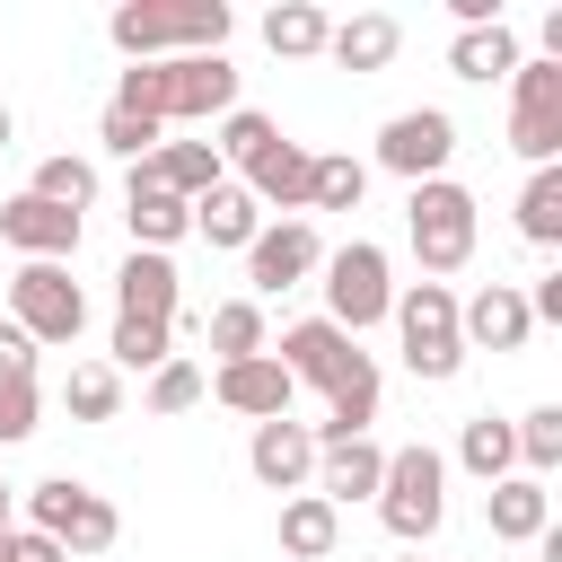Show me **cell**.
Returning <instances> with one entry per match:
<instances>
[{
	"mask_svg": "<svg viewBox=\"0 0 562 562\" xmlns=\"http://www.w3.org/2000/svg\"><path fill=\"white\" fill-rule=\"evenodd\" d=\"M316 263H325V237H316V220H263V228H255V246H246L255 307H263L272 290H299Z\"/></svg>",
	"mask_w": 562,
	"mask_h": 562,
	"instance_id": "obj_12",
	"label": "cell"
},
{
	"mask_svg": "<svg viewBox=\"0 0 562 562\" xmlns=\"http://www.w3.org/2000/svg\"><path fill=\"white\" fill-rule=\"evenodd\" d=\"M272 360L290 369V386H316V395H334L342 378H360V369H369V351H360L342 325H325V316H299V325H281Z\"/></svg>",
	"mask_w": 562,
	"mask_h": 562,
	"instance_id": "obj_11",
	"label": "cell"
},
{
	"mask_svg": "<svg viewBox=\"0 0 562 562\" xmlns=\"http://www.w3.org/2000/svg\"><path fill=\"white\" fill-rule=\"evenodd\" d=\"M228 0H123L105 18L123 61H176V53H220L228 44Z\"/></svg>",
	"mask_w": 562,
	"mask_h": 562,
	"instance_id": "obj_2",
	"label": "cell"
},
{
	"mask_svg": "<svg viewBox=\"0 0 562 562\" xmlns=\"http://www.w3.org/2000/svg\"><path fill=\"white\" fill-rule=\"evenodd\" d=\"M378 518L395 544H430L439 518H448V457L430 439H404L386 448V474H378Z\"/></svg>",
	"mask_w": 562,
	"mask_h": 562,
	"instance_id": "obj_4",
	"label": "cell"
},
{
	"mask_svg": "<svg viewBox=\"0 0 562 562\" xmlns=\"http://www.w3.org/2000/svg\"><path fill=\"white\" fill-rule=\"evenodd\" d=\"M386 325H395L404 369H413L422 386H448V378L465 369V342H457V290H448V281H413V290H395Z\"/></svg>",
	"mask_w": 562,
	"mask_h": 562,
	"instance_id": "obj_5",
	"label": "cell"
},
{
	"mask_svg": "<svg viewBox=\"0 0 562 562\" xmlns=\"http://www.w3.org/2000/svg\"><path fill=\"white\" fill-rule=\"evenodd\" d=\"M35 202H61V211H79L88 220V202H97V167L88 158H70V149H53L44 167H35V184H26Z\"/></svg>",
	"mask_w": 562,
	"mask_h": 562,
	"instance_id": "obj_31",
	"label": "cell"
},
{
	"mask_svg": "<svg viewBox=\"0 0 562 562\" xmlns=\"http://www.w3.org/2000/svg\"><path fill=\"white\" fill-rule=\"evenodd\" d=\"M105 351H114V360H105L114 378H123V369H167V360H176V325H140V316H114V342H105Z\"/></svg>",
	"mask_w": 562,
	"mask_h": 562,
	"instance_id": "obj_33",
	"label": "cell"
},
{
	"mask_svg": "<svg viewBox=\"0 0 562 562\" xmlns=\"http://www.w3.org/2000/svg\"><path fill=\"white\" fill-rule=\"evenodd\" d=\"M378 474H386V448L378 439H342V448H316V483L307 492L351 509V501H378Z\"/></svg>",
	"mask_w": 562,
	"mask_h": 562,
	"instance_id": "obj_21",
	"label": "cell"
},
{
	"mask_svg": "<svg viewBox=\"0 0 562 562\" xmlns=\"http://www.w3.org/2000/svg\"><path fill=\"white\" fill-rule=\"evenodd\" d=\"M114 105H123V114H149V123L167 132V123H220V114H237L246 97H237V61H228V53H176V61H132V70H114Z\"/></svg>",
	"mask_w": 562,
	"mask_h": 562,
	"instance_id": "obj_1",
	"label": "cell"
},
{
	"mask_svg": "<svg viewBox=\"0 0 562 562\" xmlns=\"http://www.w3.org/2000/svg\"><path fill=\"white\" fill-rule=\"evenodd\" d=\"M61 404H70V422H114V413H123V378H114L105 360H79V369L61 378Z\"/></svg>",
	"mask_w": 562,
	"mask_h": 562,
	"instance_id": "obj_34",
	"label": "cell"
},
{
	"mask_svg": "<svg viewBox=\"0 0 562 562\" xmlns=\"http://www.w3.org/2000/svg\"><path fill=\"white\" fill-rule=\"evenodd\" d=\"M457 465H465L483 492H492L501 474H518V439H509V422H501V413H474V422L457 430Z\"/></svg>",
	"mask_w": 562,
	"mask_h": 562,
	"instance_id": "obj_27",
	"label": "cell"
},
{
	"mask_svg": "<svg viewBox=\"0 0 562 562\" xmlns=\"http://www.w3.org/2000/svg\"><path fill=\"white\" fill-rule=\"evenodd\" d=\"M483 527H492L501 544H536V536L553 527V492H544L536 474H501V483L483 492Z\"/></svg>",
	"mask_w": 562,
	"mask_h": 562,
	"instance_id": "obj_20",
	"label": "cell"
},
{
	"mask_svg": "<svg viewBox=\"0 0 562 562\" xmlns=\"http://www.w3.org/2000/svg\"><path fill=\"white\" fill-rule=\"evenodd\" d=\"M79 211H61V202H35V193H9L0 202V246H18L26 263H70L79 255Z\"/></svg>",
	"mask_w": 562,
	"mask_h": 562,
	"instance_id": "obj_13",
	"label": "cell"
},
{
	"mask_svg": "<svg viewBox=\"0 0 562 562\" xmlns=\"http://www.w3.org/2000/svg\"><path fill=\"white\" fill-rule=\"evenodd\" d=\"M9 325L44 351V342H79L88 325V290L70 281V263H18L9 272Z\"/></svg>",
	"mask_w": 562,
	"mask_h": 562,
	"instance_id": "obj_8",
	"label": "cell"
},
{
	"mask_svg": "<svg viewBox=\"0 0 562 562\" xmlns=\"http://www.w3.org/2000/svg\"><path fill=\"white\" fill-rule=\"evenodd\" d=\"M509 439H518V474H553L562 465V404H536V413H518L509 422Z\"/></svg>",
	"mask_w": 562,
	"mask_h": 562,
	"instance_id": "obj_35",
	"label": "cell"
},
{
	"mask_svg": "<svg viewBox=\"0 0 562 562\" xmlns=\"http://www.w3.org/2000/svg\"><path fill=\"white\" fill-rule=\"evenodd\" d=\"M518 237L527 246H562V167H536L518 193Z\"/></svg>",
	"mask_w": 562,
	"mask_h": 562,
	"instance_id": "obj_32",
	"label": "cell"
},
{
	"mask_svg": "<svg viewBox=\"0 0 562 562\" xmlns=\"http://www.w3.org/2000/svg\"><path fill=\"white\" fill-rule=\"evenodd\" d=\"M97 140H105L114 158H132V167H140V158H149V149L167 140V132H158L149 114H123V105H105V114H97Z\"/></svg>",
	"mask_w": 562,
	"mask_h": 562,
	"instance_id": "obj_37",
	"label": "cell"
},
{
	"mask_svg": "<svg viewBox=\"0 0 562 562\" xmlns=\"http://www.w3.org/2000/svg\"><path fill=\"white\" fill-rule=\"evenodd\" d=\"M0 518H9V483H0Z\"/></svg>",
	"mask_w": 562,
	"mask_h": 562,
	"instance_id": "obj_44",
	"label": "cell"
},
{
	"mask_svg": "<svg viewBox=\"0 0 562 562\" xmlns=\"http://www.w3.org/2000/svg\"><path fill=\"white\" fill-rule=\"evenodd\" d=\"M246 465H255V483H263V492H281V501H290V492H307V483H316V430H307V422H290V413H281V422H255Z\"/></svg>",
	"mask_w": 562,
	"mask_h": 562,
	"instance_id": "obj_16",
	"label": "cell"
},
{
	"mask_svg": "<svg viewBox=\"0 0 562 562\" xmlns=\"http://www.w3.org/2000/svg\"><path fill=\"white\" fill-rule=\"evenodd\" d=\"M9 536H18V518H0V562H9Z\"/></svg>",
	"mask_w": 562,
	"mask_h": 562,
	"instance_id": "obj_43",
	"label": "cell"
},
{
	"mask_svg": "<svg viewBox=\"0 0 562 562\" xmlns=\"http://www.w3.org/2000/svg\"><path fill=\"white\" fill-rule=\"evenodd\" d=\"M509 149L527 167H562V61H518L509 70Z\"/></svg>",
	"mask_w": 562,
	"mask_h": 562,
	"instance_id": "obj_9",
	"label": "cell"
},
{
	"mask_svg": "<svg viewBox=\"0 0 562 562\" xmlns=\"http://www.w3.org/2000/svg\"><path fill=\"white\" fill-rule=\"evenodd\" d=\"M395 53H404V18H386V9H360V18H342L325 35V61L334 70H386Z\"/></svg>",
	"mask_w": 562,
	"mask_h": 562,
	"instance_id": "obj_22",
	"label": "cell"
},
{
	"mask_svg": "<svg viewBox=\"0 0 562 562\" xmlns=\"http://www.w3.org/2000/svg\"><path fill=\"white\" fill-rule=\"evenodd\" d=\"M9 140H18V114H9V105H0V149H9Z\"/></svg>",
	"mask_w": 562,
	"mask_h": 562,
	"instance_id": "obj_42",
	"label": "cell"
},
{
	"mask_svg": "<svg viewBox=\"0 0 562 562\" xmlns=\"http://www.w3.org/2000/svg\"><path fill=\"white\" fill-rule=\"evenodd\" d=\"M114 316H140V325H176V316H184V281H176V263L132 246V255L114 263Z\"/></svg>",
	"mask_w": 562,
	"mask_h": 562,
	"instance_id": "obj_17",
	"label": "cell"
},
{
	"mask_svg": "<svg viewBox=\"0 0 562 562\" xmlns=\"http://www.w3.org/2000/svg\"><path fill=\"white\" fill-rule=\"evenodd\" d=\"M263 140H281V123H272V114H255V105H237V114H220V140H211V149H220V167H237V176H246V158H255Z\"/></svg>",
	"mask_w": 562,
	"mask_h": 562,
	"instance_id": "obj_36",
	"label": "cell"
},
{
	"mask_svg": "<svg viewBox=\"0 0 562 562\" xmlns=\"http://www.w3.org/2000/svg\"><path fill=\"white\" fill-rule=\"evenodd\" d=\"M360 193H369V158H351V149H316L307 211H360Z\"/></svg>",
	"mask_w": 562,
	"mask_h": 562,
	"instance_id": "obj_29",
	"label": "cell"
},
{
	"mask_svg": "<svg viewBox=\"0 0 562 562\" xmlns=\"http://www.w3.org/2000/svg\"><path fill=\"white\" fill-rule=\"evenodd\" d=\"M334 544H342V509L325 492H290L281 501V553L290 562H325Z\"/></svg>",
	"mask_w": 562,
	"mask_h": 562,
	"instance_id": "obj_25",
	"label": "cell"
},
{
	"mask_svg": "<svg viewBox=\"0 0 562 562\" xmlns=\"http://www.w3.org/2000/svg\"><path fill=\"white\" fill-rule=\"evenodd\" d=\"M316 272H325V325H342L351 342H360L369 325H386V307H395V272H386V246H378V237H342Z\"/></svg>",
	"mask_w": 562,
	"mask_h": 562,
	"instance_id": "obj_6",
	"label": "cell"
},
{
	"mask_svg": "<svg viewBox=\"0 0 562 562\" xmlns=\"http://www.w3.org/2000/svg\"><path fill=\"white\" fill-rule=\"evenodd\" d=\"M536 316H527V290L518 281H483L474 299H457V342L465 351H527Z\"/></svg>",
	"mask_w": 562,
	"mask_h": 562,
	"instance_id": "obj_14",
	"label": "cell"
},
{
	"mask_svg": "<svg viewBox=\"0 0 562 562\" xmlns=\"http://www.w3.org/2000/svg\"><path fill=\"white\" fill-rule=\"evenodd\" d=\"M35 413H44V395H35V386H18V378H0V448L35 439Z\"/></svg>",
	"mask_w": 562,
	"mask_h": 562,
	"instance_id": "obj_39",
	"label": "cell"
},
{
	"mask_svg": "<svg viewBox=\"0 0 562 562\" xmlns=\"http://www.w3.org/2000/svg\"><path fill=\"white\" fill-rule=\"evenodd\" d=\"M307 176H316V149H299V140H263L246 158V193L281 220H307Z\"/></svg>",
	"mask_w": 562,
	"mask_h": 562,
	"instance_id": "obj_18",
	"label": "cell"
},
{
	"mask_svg": "<svg viewBox=\"0 0 562 562\" xmlns=\"http://www.w3.org/2000/svg\"><path fill=\"white\" fill-rule=\"evenodd\" d=\"M193 404H202V369H193L184 351H176L167 369H149V413H193Z\"/></svg>",
	"mask_w": 562,
	"mask_h": 562,
	"instance_id": "obj_38",
	"label": "cell"
},
{
	"mask_svg": "<svg viewBox=\"0 0 562 562\" xmlns=\"http://www.w3.org/2000/svg\"><path fill=\"white\" fill-rule=\"evenodd\" d=\"M448 158H457V114H448V105H404V114H386V132H378V167H386V176L430 184V176H448Z\"/></svg>",
	"mask_w": 562,
	"mask_h": 562,
	"instance_id": "obj_10",
	"label": "cell"
},
{
	"mask_svg": "<svg viewBox=\"0 0 562 562\" xmlns=\"http://www.w3.org/2000/svg\"><path fill=\"white\" fill-rule=\"evenodd\" d=\"M0 378H18V386H35V342L0 316Z\"/></svg>",
	"mask_w": 562,
	"mask_h": 562,
	"instance_id": "obj_40",
	"label": "cell"
},
{
	"mask_svg": "<svg viewBox=\"0 0 562 562\" xmlns=\"http://www.w3.org/2000/svg\"><path fill=\"white\" fill-rule=\"evenodd\" d=\"M527 53H518V35L509 26H465L457 44H448V70L457 79H474V88H492V79H509Z\"/></svg>",
	"mask_w": 562,
	"mask_h": 562,
	"instance_id": "obj_26",
	"label": "cell"
},
{
	"mask_svg": "<svg viewBox=\"0 0 562 562\" xmlns=\"http://www.w3.org/2000/svg\"><path fill=\"white\" fill-rule=\"evenodd\" d=\"M325 35H334V18H325L316 0H281V9H263V44H272L281 61H316Z\"/></svg>",
	"mask_w": 562,
	"mask_h": 562,
	"instance_id": "obj_28",
	"label": "cell"
},
{
	"mask_svg": "<svg viewBox=\"0 0 562 562\" xmlns=\"http://www.w3.org/2000/svg\"><path fill=\"white\" fill-rule=\"evenodd\" d=\"M9 562H70V553H61L53 536H35V527H18V536H9Z\"/></svg>",
	"mask_w": 562,
	"mask_h": 562,
	"instance_id": "obj_41",
	"label": "cell"
},
{
	"mask_svg": "<svg viewBox=\"0 0 562 562\" xmlns=\"http://www.w3.org/2000/svg\"><path fill=\"white\" fill-rule=\"evenodd\" d=\"M202 334H211V351H220V360H255V351H272V334H263V307H255V299H220V307L202 316Z\"/></svg>",
	"mask_w": 562,
	"mask_h": 562,
	"instance_id": "obj_30",
	"label": "cell"
},
{
	"mask_svg": "<svg viewBox=\"0 0 562 562\" xmlns=\"http://www.w3.org/2000/svg\"><path fill=\"white\" fill-rule=\"evenodd\" d=\"M255 228H263V202H255L246 184H211V193L193 202V237H202V246H220V255H246V246H255Z\"/></svg>",
	"mask_w": 562,
	"mask_h": 562,
	"instance_id": "obj_24",
	"label": "cell"
},
{
	"mask_svg": "<svg viewBox=\"0 0 562 562\" xmlns=\"http://www.w3.org/2000/svg\"><path fill=\"white\" fill-rule=\"evenodd\" d=\"M404 237H413V263H422L430 281H448V272L474 263L483 202H474L457 176H430V184H413V202H404Z\"/></svg>",
	"mask_w": 562,
	"mask_h": 562,
	"instance_id": "obj_3",
	"label": "cell"
},
{
	"mask_svg": "<svg viewBox=\"0 0 562 562\" xmlns=\"http://www.w3.org/2000/svg\"><path fill=\"white\" fill-rule=\"evenodd\" d=\"M202 395H220L228 413H246V422H281L290 413V369L272 360V351H255V360H220L211 378H202Z\"/></svg>",
	"mask_w": 562,
	"mask_h": 562,
	"instance_id": "obj_15",
	"label": "cell"
},
{
	"mask_svg": "<svg viewBox=\"0 0 562 562\" xmlns=\"http://www.w3.org/2000/svg\"><path fill=\"white\" fill-rule=\"evenodd\" d=\"M123 228H132L140 255H167L176 237H193V202H176L167 184H149V176L132 167V184H123Z\"/></svg>",
	"mask_w": 562,
	"mask_h": 562,
	"instance_id": "obj_19",
	"label": "cell"
},
{
	"mask_svg": "<svg viewBox=\"0 0 562 562\" xmlns=\"http://www.w3.org/2000/svg\"><path fill=\"white\" fill-rule=\"evenodd\" d=\"M26 527H35V536H53L70 562H79V553H105V544L123 536L114 501H105V492H88V483H70V474H44V483L26 492Z\"/></svg>",
	"mask_w": 562,
	"mask_h": 562,
	"instance_id": "obj_7",
	"label": "cell"
},
{
	"mask_svg": "<svg viewBox=\"0 0 562 562\" xmlns=\"http://www.w3.org/2000/svg\"><path fill=\"white\" fill-rule=\"evenodd\" d=\"M140 176H149V184H167L176 202H202L211 184H228V167H220V149H211V140H158V149L140 158Z\"/></svg>",
	"mask_w": 562,
	"mask_h": 562,
	"instance_id": "obj_23",
	"label": "cell"
}]
</instances>
